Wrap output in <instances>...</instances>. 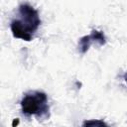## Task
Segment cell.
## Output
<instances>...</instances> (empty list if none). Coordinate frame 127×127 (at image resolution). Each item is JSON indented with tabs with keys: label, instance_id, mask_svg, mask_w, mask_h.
I'll return each mask as SVG.
<instances>
[{
	"label": "cell",
	"instance_id": "1",
	"mask_svg": "<svg viewBox=\"0 0 127 127\" xmlns=\"http://www.w3.org/2000/svg\"><path fill=\"white\" fill-rule=\"evenodd\" d=\"M41 25L38 11L28 3H23L18 7L17 17L10 23L12 35L16 39L31 41L34 34Z\"/></svg>",
	"mask_w": 127,
	"mask_h": 127
},
{
	"label": "cell",
	"instance_id": "2",
	"mask_svg": "<svg viewBox=\"0 0 127 127\" xmlns=\"http://www.w3.org/2000/svg\"><path fill=\"white\" fill-rule=\"evenodd\" d=\"M21 111L27 116H35L38 120H47L50 118V105L48 96L40 90L27 92L20 101Z\"/></svg>",
	"mask_w": 127,
	"mask_h": 127
},
{
	"label": "cell",
	"instance_id": "3",
	"mask_svg": "<svg viewBox=\"0 0 127 127\" xmlns=\"http://www.w3.org/2000/svg\"><path fill=\"white\" fill-rule=\"evenodd\" d=\"M96 43L99 46H104L106 44V37L102 31L93 29L89 35L81 37L77 44V50L81 55H84L90 48V46Z\"/></svg>",
	"mask_w": 127,
	"mask_h": 127
},
{
	"label": "cell",
	"instance_id": "4",
	"mask_svg": "<svg viewBox=\"0 0 127 127\" xmlns=\"http://www.w3.org/2000/svg\"><path fill=\"white\" fill-rule=\"evenodd\" d=\"M82 126H108L103 120L96 119V120H86L82 123Z\"/></svg>",
	"mask_w": 127,
	"mask_h": 127
},
{
	"label": "cell",
	"instance_id": "5",
	"mask_svg": "<svg viewBox=\"0 0 127 127\" xmlns=\"http://www.w3.org/2000/svg\"><path fill=\"white\" fill-rule=\"evenodd\" d=\"M122 77H123L124 81H125V82H126V84H127V71H126V72L123 74V76H122Z\"/></svg>",
	"mask_w": 127,
	"mask_h": 127
}]
</instances>
